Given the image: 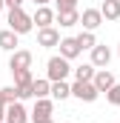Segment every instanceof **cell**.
Returning <instances> with one entry per match:
<instances>
[{
  "label": "cell",
  "instance_id": "1",
  "mask_svg": "<svg viewBox=\"0 0 120 123\" xmlns=\"http://www.w3.org/2000/svg\"><path fill=\"white\" fill-rule=\"evenodd\" d=\"M72 72H74V69H72V60H66L63 55H54V57H49V63H46V77H49L52 83L66 80Z\"/></svg>",
  "mask_w": 120,
  "mask_h": 123
},
{
  "label": "cell",
  "instance_id": "2",
  "mask_svg": "<svg viewBox=\"0 0 120 123\" xmlns=\"http://www.w3.org/2000/svg\"><path fill=\"white\" fill-rule=\"evenodd\" d=\"M9 29L17 31V34H29L31 29H34V20H31V14H26L23 12V6H17V9H9Z\"/></svg>",
  "mask_w": 120,
  "mask_h": 123
},
{
  "label": "cell",
  "instance_id": "3",
  "mask_svg": "<svg viewBox=\"0 0 120 123\" xmlns=\"http://www.w3.org/2000/svg\"><path fill=\"white\" fill-rule=\"evenodd\" d=\"M72 94H74L77 100H83V103H94V100L100 97V89L94 86V80H74Z\"/></svg>",
  "mask_w": 120,
  "mask_h": 123
},
{
  "label": "cell",
  "instance_id": "4",
  "mask_svg": "<svg viewBox=\"0 0 120 123\" xmlns=\"http://www.w3.org/2000/svg\"><path fill=\"white\" fill-rule=\"evenodd\" d=\"M31 60H34V55H31L29 49H17V52H12V57H9V72L31 69Z\"/></svg>",
  "mask_w": 120,
  "mask_h": 123
},
{
  "label": "cell",
  "instance_id": "5",
  "mask_svg": "<svg viewBox=\"0 0 120 123\" xmlns=\"http://www.w3.org/2000/svg\"><path fill=\"white\" fill-rule=\"evenodd\" d=\"M103 20H106V17H103V12H100V9H83V12H80V26H83V29H89V31L100 29V26H103Z\"/></svg>",
  "mask_w": 120,
  "mask_h": 123
},
{
  "label": "cell",
  "instance_id": "6",
  "mask_svg": "<svg viewBox=\"0 0 120 123\" xmlns=\"http://www.w3.org/2000/svg\"><path fill=\"white\" fill-rule=\"evenodd\" d=\"M60 31L54 29V26H46V29H37V46H43V49H54V46H60Z\"/></svg>",
  "mask_w": 120,
  "mask_h": 123
},
{
  "label": "cell",
  "instance_id": "7",
  "mask_svg": "<svg viewBox=\"0 0 120 123\" xmlns=\"http://www.w3.org/2000/svg\"><path fill=\"white\" fill-rule=\"evenodd\" d=\"M6 123H29V112H26L23 100H14L6 106Z\"/></svg>",
  "mask_w": 120,
  "mask_h": 123
},
{
  "label": "cell",
  "instance_id": "8",
  "mask_svg": "<svg viewBox=\"0 0 120 123\" xmlns=\"http://www.w3.org/2000/svg\"><path fill=\"white\" fill-rule=\"evenodd\" d=\"M31 20L37 23V29H46V26H54L57 23V12H52L49 6H37V12L31 14Z\"/></svg>",
  "mask_w": 120,
  "mask_h": 123
},
{
  "label": "cell",
  "instance_id": "9",
  "mask_svg": "<svg viewBox=\"0 0 120 123\" xmlns=\"http://www.w3.org/2000/svg\"><path fill=\"white\" fill-rule=\"evenodd\" d=\"M109 60H112V49L103 46V43H97V46L91 49V63H94L97 69H109Z\"/></svg>",
  "mask_w": 120,
  "mask_h": 123
},
{
  "label": "cell",
  "instance_id": "10",
  "mask_svg": "<svg viewBox=\"0 0 120 123\" xmlns=\"http://www.w3.org/2000/svg\"><path fill=\"white\" fill-rule=\"evenodd\" d=\"M57 49H60V55H63L66 60H74V57L83 52V49H80V43H77V37H63Z\"/></svg>",
  "mask_w": 120,
  "mask_h": 123
},
{
  "label": "cell",
  "instance_id": "11",
  "mask_svg": "<svg viewBox=\"0 0 120 123\" xmlns=\"http://www.w3.org/2000/svg\"><path fill=\"white\" fill-rule=\"evenodd\" d=\"M114 83H117V80H114V74H112L109 69H97V72H94V86H97L100 92H109Z\"/></svg>",
  "mask_w": 120,
  "mask_h": 123
},
{
  "label": "cell",
  "instance_id": "12",
  "mask_svg": "<svg viewBox=\"0 0 120 123\" xmlns=\"http://www.w3.org/2000/svg\"><path fill=\"white\" fill-rule=\"evenodd\" d=\"M52 112H54V103H52L49 97H34V112H31V117H52Z\"/></svg>",
  "mask_w": 120,
  "mask_h": 123
},
{
  "label": "cell",
  "instance_id": "13",
  "mask_svg": "<svg viewBox=\"0 0 120 123\" xmlns=\"http://www.w3.org/2000/svg\"><path fill=\"white\" fill-rule=\"evenodd\" d=\"M17 31H12V29H3L0 31V49L3 52H17Z\"/></svg>",
  "mask_w": 120,
  "mask_h": 123
},
{
  "label": "cell",
  "instance_id": "14",
  "mask_svg": "<svg viewBox=\"0 0 120 123\" xmlns=\"http://www.w3.org/2000/svg\"><path fill=\"white\" fill-rule=\"evenodd\" d=\"M57 23L63 26V29L77 26V23H80V12H77V9H72V12H57Z\"/></svg>",
  "mask_w": 120,
  "mask_h": 123
},
{
  "label": "cell",
  "instance_id": "15",
  "mask_svg": "<svg viewBox=\"0 0 120 123\" xmlns=\"http://www.w3.org/2000/svg\"><path fill=\"white\" fill-rule=\"evenodd\" d=\"M12 74H14V86H17V89H31V86H34L31 69H20V72H12Z\"/></svg>",
  "mask_w": 120,
  "mask_h": 123
},
{
  "label": "cell",
  "instance_id": "16",
  "mask_svg": "<svg viewBox=\"0 0 120 123\" xmlns=\"http://www.w3.org/2000/svg\"><path fill=\"white\" fill-rule=\"evenodd\" d=\"M100 12L106 20H120V0H103Z\"/></svg>",
  "mask_w": 120,
  "mask_h": 123
},
{
  "label": "cell",
  "instance_id": "17",
  "mask_svg": "<svg viewBox=\"0 0 120 123\" xmlns=\"http://www.w3.org/2000/svg\"><path fill=\"white\" fill-rule=\"evenodd\" d=\"M52 97H54V100H66V97H72V86H69L66 80L52 83Z\"/></svg>",
  "mask_w": 120,
  "mask_h": 123
},
{
  "label": "cell",
  "instance_id": "18",
  "mask_svg": "<svg viewBox=\"0 0 120 123\" xmlns=\"http://www.w3.org/2000/svg\"><path fill=\"white\" fill-rule=\"evenodd\" d=\"M94 72H97L94 63H83L74 69V80H94Z\"/></svg>",
  "mask_w": 120,
  "mask_h": 123
},
{
  "label": "cell",
  "instance_id": "19",
  "mask_svg": "<svg viewBox=\"0 0 120 123\" xmlns=\"http://www.w3.org/2000/svg\"><path fill=\"white\" fill-rule=\"evenodd\" d=\"M31 92H34V97H49V94H52V80H49V77H43V80H34Z\"/></svg>",
  "mask_w": 120,
  "mask_h": 123
},
{
  "label": "cell",
  "instance_id": "20",
  "mask_svg": "<svg viewBox=\"0 0 120 123\" xmlns=\"http://www.w3.org/2000/svg\"><path fill=\"white\" fill-rule=\"evenodd\" d=\"M77 43H80V49H94V46H97V37H94V31L83 29L77 34Z\"/></svg>",
  "mask_w": 120,
  "mask_h": 123
},
{
  "label": "cell",
  "instance_id": "21",
  "mask_svg": "<svg viewBox=\"0 0 120 123\" xmlns=\"http://www.w3.org/2000/svg\"><path fill=\"white\" fill-rule=\"evenodd\" d=\"M0 100L9 106V103H14V100H20V94H17V86H6V89H0Z\"/></svg>",
  "mask_w": 120,
  "mask_h": 123
},
{
  "label": "cell",
  "instance_id": "22",
  "mask_svg": "<svg viewBox=\"0 0 120 123\" xmlns=\"http://www.w3.org/2000/svg\"><path fill=\"white\" fill-rule=\"evenodd\" d=\"M106 100H109L112 106H120V83H114V86L106 92Z\"/></svg>",
  "mask_w": 120,
  "mask_h": 123
},
{
  "label": "cell",
  "instance_id": "23",
  "mask_svg": "<svg viewBox=\"0 0 120 123\" xmlns=\"http://www.w3.org/2000/svg\"><path fill=\"white\" fill-rule=\"evenodd\" d=\"M57 3V12H72V9H77V0H54Z\"/></svg>",
  "mask_w": 120,
  "mask_h": 123
},
{
  "label": "cell",
  "instance_id": "24",
  "mask_svg": "<svg viewBox=\"0 0 120 123\" xmlns=\"http://www.w3.org/2000/svg\"><path fill=\"white\" fill-rule=\"evenodd\" d=\"M23 3H26V0H6V6H9V9H17V6H23Z\"/></svg>",
  "mask_w": 120,
  "mask_h": 123
},
{
  "label": "cell",
  "instance_id": "25",
  "mask_svg": "<svg viewBox=\"0 0 120 123\" xmlns=\"http://www.w3.org/2000/svg\"><path fill=\"white\" fill-rule=\"evenodd\" d=\"M31 123H54V117H31Z\"/></svg>",
  "mask_w": 120,
  "mask_h": 123
},
{
  "label": "cell",
  "instance_id": "26",
  "mask_svg": "<svg viewBox=\"0 0 120 123\" xmlns=\"http://www.w3.org/2000/svg\"><path fill=\"white\" fill-rule=\"evenodd\" d=\"M0 123H6V103L0 100Z\"/></svg>",
  "mask_w": 120,
  "mask_h": 123
},
{
  "label": "cell",
  "instance_id": "27",
  "mask_svg": "<svg viewBox=\"0 0 120 123\" xmlns=\"http://www.w3.org/2000/svg\"><path fill=\"white\" fill-rule=\"evenodd\" d=\"M31 3H34V6H49L52 0H31Z\"/></svg>",
  "mask_w": 120,
  "mask_h": 123
},
{
  "label": "cell",
  "instance_id": "28",
  "mask_svg": "<svg viewBox=\"0 0 120 123\" xmlns=\"http://www.w3.org/2000/svg\"><path fill=\"white\" fill-rule=\"evenodd\" d=\"M3 6H6V0H0V9H3Z\"/></svg>",
  "mask_w": 120,
  "mask_h": 123
},
{
  "label": "cell",
  "instance_id": "29",
  "mask_svg": "<svg viewBox=\"0 0 120 123\" xmlns=\"http://www.w3.org/2000/svg\"><path fill=\"white\" fill-rule=\"evenodd\" d=\"M117 55H120V46H117Z\"/></svg>",
  "mask_w": 120,
  "mask_h": 123
}]
</instances>
